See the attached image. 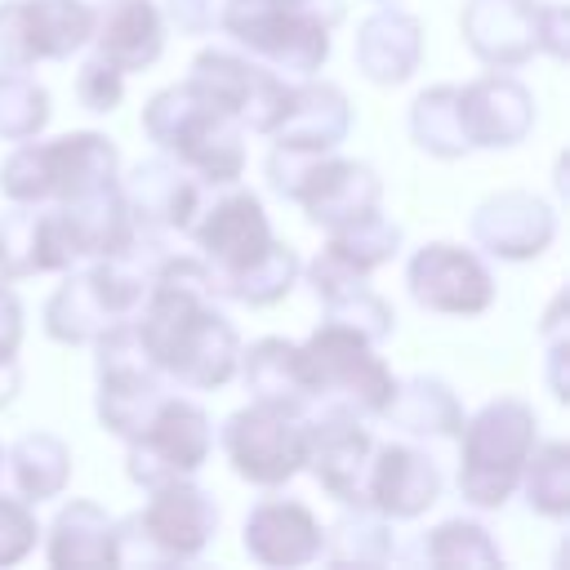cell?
Masks as SVG:
<instances>
[{
	"mask_svg": "<svg viewBox=\"0 0 570 570\" xmlns=\"http://www.w3.org/2000/svg\"><path fill=\"white\" fill-rule=\"evenodd\" d=\"M218 534V503L191 476L151 485L142 512L116 521V566H183Z\"/></svg>",
	"mask_w": 570,
	"mask_h": 570,
	"instance_id": "52a82bcc",
	"label": "cell"
},
{
	"mask_svg": "<svg viewBox=\"0 0 570 570\" xmlns=\"http://www.w3.org/2000/svg\"><path fill=\"white\" fill-rule=\"evenodd\" d=\"M548 0H468L459 13L463 45L490 71H512L543 53Z\"/></svg>",
	"mask_w": 570,
	"mask_h": 570,
	"instance_id": "ac0fdd59",
	"label": "cell"
},
{
	"mask_svg": "<svg viewBox=\"0 0 570 570\" xmlns=\"http://www.w3.org/2000/svg\"><path fill=\"white\" fill-rule=\"evenodd\" d=\"M76 98H80V107H85V111H98V116L116 111V107H120V98H125V71H120V67H111L102 53L85 58V62H80V71H76Z\"/></svg>",
	"mask_w": 570,
	"mask_h": 570,
	"instance_id": "ab89813d",
	"label": "cell"
},
{
	"mask_svg": "<svg viewBox=\"0 0 570 570\" xmlns=\"http://www.w3.org/2000/svg\"><path fill=\"white\" fill-rule=\"evenodd\" d=\"M356 71L374 85H401L419 71L423 58V27L414 13L383 4L374 9L361 27H356V45H352Z\"/></svg>",
	"mask_w": 570,
	"mask_h": 570,
	"instance_id": "4316f807",
	"label": "cell"
},
{
	"mask_svg": "<svg viewBox=\"0 0 570 570\" xmlns=\"http://www.w3.org/2000/svg\"><path fill=\"white\" fill-rule=\"evenodd\" d=\"M45 557L53 570H102L116 566V517L94 499H71L49 525Z\"/></svg>",
	"mask_w": 570,
	"mask_h": 570,
	"instance_id": "83f0119b",
	"label": "cell"
},
{
	"mask_svg": "<svg viewBox=\"0 0 570 570\" xmlns=\"http://www.w3.org/2000/svg\"><path fill=\"white\" fill-rule=\"evenodd\" d=\"M76 254L53 205H18L0 214V281H27L40 272H67Z\"/></svg>",
	"mask_w": 570,
	"mask_h": 570,
	"instance_id": "603a6c76",
	"label": "cell"
},
{
	"mask_svg": "<svg viewBox=\"0 0 570 570\" xmlns=\"http://www.w3.org/2000/svg\"><path fill=\"white\" fill-rule=\"evenodd\" d=\"M142 129L169 160H178L209 187H227L245 174L240 120L209 102L191 80L151 94L142 107Z\"/></svg>",
	"mask_w": 570,
	"mask_h": 570,
	"instance_id": "7a4b0ae2",
	"label": "cell"
},
{
	"mask_svg": "<svg viewBox=\"0 0 570 570\" xmlns=\"http://www.w3.org/2000/svg\"><path fill=\"white\" fill-rule=\"evenodd\" d=\"M129 454H125V468H129V481L151 490V485H165V481H178V476H191L209 450H214V423L209 414L187 401V396H160V405L151 410V419L142 423L138 436L125 441Z\"/></svg>",
	"mask_w": 570,
	"mask_h": 570,
	"instance_id": "8fae6325",
	"label": "cell"
},
{
	"mask_svg": "<svg viewBox=\"0 0 570 570\" xmlns=\"http://www.w3.org/2000/svg\"><path fill=\"white\" fill-rule=\"evenodd\" d=\"M49 94L27 71H0V142L40 138L49 125Z\"/></svg>",
	"mask_w": 570,
	"mask_h": 570,
	"instance_id": "74e56055",
	"label": "cell"
},
{
	"mask_svg": "<svg viewBox=\"0 0 570 570\" xmlns=\"http://www.w3.org/2000/svg\"><path fill=\"white\" fill-rule=\"evenodd\" d=\"M517 490H525L530 512H539L548 521H566L570 517V445L566 441H534Z\"/></svg>",
	"mask_w": 570,
	"mask_h": 570,
	"instance_id": "8d00e7d4",
	"label": "cell"
},
{
	"mask_svg": "<svg viewBox=\"0 0 570 570\" xmlns=\"http://www.w3.org/2000/svg\"><path fill=\"white\" fill-rule=\"evenodd\" d=\"M187 236L196 240L200 263L209 267L218 298H223V289H227L240 272H249V267L276 245L272 223H267V214H263V200H258L254 191L236 187V183H227L223 196H209V200H205V209L196 214V223H191Z\"/></svg>",
	"mask_w": 570,
	"mask_h": 570,
	"instance_id": "7c38bea8",
	"label": "cell"
},
{
	"mask_svg": "<svg viewBox=\"0 0 570 570\" xmlns=\"http://www.w3.org/2000/svg\"><path fill=\"white\" fill-rule=\"evenodd\" d=\"M120 178V151L98 129H76L49 142H18L0 165V191L18 205H67Z\"/></svg>",
	"mask_w": 570,
	"mask_h": 570,
	"instance_id": "277c9868",
	"label": "cell"
},
{
	"mask_svg": "<svg viewBox=\"0 0 570 570\" xmlns=\"http://www.w3.org/2000/svg\"><path fill=\"white\" fill-rule=\"evenodd\" d=\"M298 379L307 392V410L334 405L352 410L361 419H379L396 379L387 361L374 352V343L338 321H321L303 343H298Z\"/></svg>",
	"mask_w": 570,
	"mask_h": 570,
	"instance_id": "8992f818",
	"label": "cell"
},
{
	"mask_svg": "<svg viewBox=\"0 0 570 570\" xmlns=\"http://www.w3.org/2000/svg\"><path fill=\"white\" fill-rule=\"evenodd\" d=\"M18 387H22V370H18V356H0V410H9V405H13Z\"/></svg>",
	"mask_w": 570,
	"mask_h": 570,
	"instance_id": "bcb514c9",
	"label": "cell"
},
{
	"mask_svg": "<svg viewBox=\"0 0 570 570\" xmlns=\"http://www.w3.org/2000/svg\"><path fill=\"white\" fill-rule=\"evenodd\" d=\"M223 4L227 0H165V22H174L187 36H209L223 27Z\"/></svg>",
	"mask_w": 570,
	"mask_h": 570,
	"instance_id": "b9f144b4",
	"label": "cell"
},
{
	"mask_svg": "<svg viewBox=\"0 0 570 570\" xmlns=\"http://www.w3.org/2000/svg\"><path fill=\"white\" fill-rule=\"evenodd\" d=\"M298 272H303L298 254H294L285 240H276L249 272H240V276L223 289V298H236V303H245V307H272V303H281V298L294 289Z\"/></svg>",
	"mask_w": 570,
	"mask_h": 570,
	"instance_id": "f35d334b",
	"label": "cell"
},
{
	"mask_svg": "<svg viewBox=\"0 0 570 570\" xmlns=\"http://www.w3.org/2000/svg\"><path fill=\"white\" fill-rule=\"evenodd\" d=\"M187 80L227 116H236L245 134H272L289 102V80L281 71L232 49H200Z\"/></svg>",
	"mask_w": 570,
	"mask_h": 570,
	"instance_id": "5bb4252c",
	"label": "cell"
},
{
	"mask_svg": "<svg viewBox=\"0 0 570 570\" xmlns=\"http://www.w3.org/2000/svg\"><path fill=\"white\" fill-rule=\"evenodd\" d=\"M543 343H548V383L557 392V401H566V379H561V361H566V294L552 298L548 316H543Z\"/></svg>",
	"mask_w": 570,
	"mask_h": 570,
	"instance_id": "7bdbcfd3",
	"label": "cell"
},
{
	"mask_svg": "<svg viewBox=\"0 0 570 570\" xmlns=\"http://www.w3.org/2000/svg\"><path fill=\"white\" fill-rule=\"evenodd\" d=\"M347 129H352L347 94L330 80L298 76V85H289L285 116L267 138H276V147H289V151H338Z\"/></svg>",
	"mask_w": 570,
	"mask_h": 570,
	"instance_id": "cb8c5ba5",
	"label": "cell"
},
{
	"mask_svg": "<svg viewBox=\"0 0 570 570\" xmlns=\"http://www.w3.org/2000/svg\"><path fill=\"white\" fill-rule=\"evenodd\" d=\"M22 347V303L9 281H0V356H18Z\"/></svg>",
	"mask_w": 570,
	"mask_h": 570,
	"instance_id": "ee69618b",
	"label": "cell"
},
{
	"mask_svg": "<svg viewBox=\"0 0 570 570\" xmlns=\"http://www.w3.org/2000/svg\"><path fill=\"white\" fill-rule=\"evenodd\" d=\"M36 539H40L36 503L0 494V566H18L36 548Z\"/></svg>",
	"mask_w": 570,
	"mask_h": 570,
	"instance_id": "60d3db41",
	"label": "cell"
},
{
	"mask_svg": "<svg viewBox=\"0 0 570 570\" xmlns=\"http://www.w3.org/2000/svg\"><path fill=\"white\" fill-rule=\"evenodd\" d=\"M410 138L436 160H459L472 151L459 111V85H432L410 102Z\"/></svg>",
	"mask_w": 570,
	"mask_h": 570,
	"instance_id": "d6a6232c",
	"label": "cell"
},
{
	"mask_svg": "<svg viewBox=\"0 0 570 570\" xmlns=\"http://www.w3.org/2000/svg\"><path fill=\"white\" fill-rule=\"evenodd\" d=\"M338 18L343 0H227L218 31L281 76H316Z\"/></svg>",
	"mask_w": 570,
	"mask_h": 570,
	"instance_id": "3957f363",
	"label": "cell"
},
{
	"mask_svg": "<svg viewBox=\"0 0 570 570\" xmlns=\"http://www.w3.org/2000/svg\"><path fill=\"white\" fill-rule=\"evenodd\" d=\"M543 53H552V58L570 53V13L557 0H548V13H543Z\"/></svg>",
	"mask_w": 570,
	"mask_h": 570,
	"instance_id": "f6af8a7d",
	"label": "cell"
},
{
	"mask_svg": "<svg viewBox=\"0 0 570 570\" xmlns=\"http://www.w3.org/2000/svg\"><path fill=\"white\" fill-rule=\"evenodd\" d=\"M120 183V196L129 205V218L142 236L169 240V236H187L196 214L205 209V200L214 196V187L205 178H196L191 169H183L178 160H169L165 151L151 160H138Z\"/></svg>",
	"mask_w": 570,
	"mask_h": 570,
	"instance_id": "9a60e30c",
	"label": "cell"
},
{
	"mask_svg": "<svg viewBox=\"0 0 570 570\" xmlns=\"http://www.w3.org/2000/svg\"><path fill=\"white\" fill-rule=\"evenodd\" d=\"M459 111H463V134L472 151L517 147L534 129V98L508 71H490V76L459 85Z\"/></svg>",
	"mask_w": 570,
	"mask_h": 570,
	"instance_id": "7402d4cb",
	"label": "cell"
},
{
	"mask_svg": "<svg viewBox=\"0 0 570 570\" xmlns=\"http://www.w3.org/2000/svg\"><path fill=\"white\" fill-rule=\"evenodd\" d=\"M374 445L379 441L370 436L361 414L334 410V405L307 410V463L303 468L343 508H365V476H370Z\"/></svg>",
	"mask_w": 570,
	"mask_h": 570,
	"instance_id": "e0dca14e",
	"label": "cell"
},
{
	"mask_svg": "<svg viewBox=\"0 0 570 570\" xmlns=\"http://www.w3.org/2000/svg\"><path fill=\"white\" fill-rule=\"evenodd\" d=\"M267 183L281 200L303 205L312 227H343L383 200V183L365 160H347L334 151H289L272 147Z\"/></svg>",
	"mask_w": 570,
	"mask_h": 570,
	"instance_id": "ba28073f",
	"label": "cell"
},
{
	"mask_svg": "<svg viewBox=\"0 0 570 570\" xmlns=\"http://www.w3.org/2000/svg\"><path fill=\"white\" fill-rule=\"evenodd\" d=\"M414 557L428 566H441V570H499L503 566L494 534L468 517H454V521H441L436 530H428L414 543Z\"/></svg>",
	"mask_w": 570,
	"mask_h": 570,
	"instance_id": "836d02e7",
	"label": "cell"
},
{
	"mask_svg": "<svg viewBox=\"0 0 570 570\" xmlns=\"http://www.w3.org/2000/svg\"><path fill=\"white\" fill-rule=\"evenodd\" d=\"M94 36V4L85 0H4L0 4V71L62 62Z\"/></svg>",
	"mask_w": 570,
	"mask_h": 570,
	"instance_id": "4fadbf2b",
	"label": "cell"
},
{
	"mask_svg": "<svg viewBox=\"0 0 570 570\" xmlns=\"http://www.w3.org/2000/svg\"><path fill=\"white\" fill-rule=\"evenodd\" d=\"M379 419H387L405 436H432V441H441V436H459L463 405H459V396H454V387L445 379H436V374H410V379H396V387H392V396H387V405H383Z\"/></svg>",
	"mask_w": 570,
	"mask_h": 570,
	"instance_id": "f546056e",
	"label": "cell"
},
{
	"mask_svg": "<svg viewBox=\"0 0 570 570\" xmlns=\"http://www.w3.org/2000/svg\"><path fill=\"white\" fill-rule=\"evenodd\" d=\"M0 472H4V445H0Z\"/></svg>",
	"mask_w": 570,
	"mask_h": 570,
	"instance_id": "7dc6e473",
	"label": "cell"
},
{
	"mask_svg": "<svg viewBox=\"0 0 570 570\" xmlns=\"http://www.w3.org/2000/svg\"><path fill=\"white\" fill-rule=\"evenodd\" d=\"M142 347L165 379L191 392H214L236 379L240 338L218 307L214 276L191 254H165L151 276V289L134 316Z\"/></svg>",
	"mask_w": 570,
	"mask_h": 570,
	"instance_id": "6da1fadb",
	"label": "cell"
},
{
	"mask_svg": "<svg viewBox=\"0 0 570 570\" xmlns=\"http://www.w3.org/2000/svg\"><path fill=\"white\" fill-rule=\"evenodd\" d=\"M236 374L245 379V392L254 401L267 405H289V410H307V392L298 379V343L289 338H254L249 347H240Z\"/></svg>",
	"mask_w": 570,
	"mask_h": 570,
	"instance_id": "4dcf8cb0",
	"label": "cell"
},
{
	"mask_svg": "<svg viewBox=\"0 0 570 570\" xmlns=\"http://www.w3.org/2000/svg\"><path fill=\"white\" fill-rule=\"evenodd\" d=\"M463 450H459V494L463 503L494 512L503 508L517 485L521 468L539 441V419L521 396H494L485 401L472 419L459 428Z\"/></svg>",
	"mask_w": 570,
	"mask_h": 570,
	"instance_id": "5b68a950",
	"label": "cell"
},
{
	"mask_svg": "<svg viewBox=\"0 0 570 570\" xmlns=\"http://www.w3.org/2000/svg\"><path fill=\"white\" fill-rule=\"evenodd\" d=\"M94 374H98V423L129 441L142 432V423L151 419V410L165 396V374L151 361V352L138 338L134 321H116L107 334L94 338Z\"/></svg>",
	"mask_w": 570,
	"mask_h": 570,
	"instance_id": "30bf717a",
	"label": "cell"
},
{
	"mask_svg": "<svg viewBox=\"0 0 570 570\" xmlns=\"http://www.w3.org/2000/svg\"><path fill=\"white\" fill-rule=\"evenodd\" d=\"M441 499V468L432 454L405 441L374 445L370 476H365V508L387 521H414Z\"/></svg>",
	"mask_w": 570,
	"mask_h": 570,
	"instance_id": "ffe728a7",
	"label": "cell"
},
{
	"mask_svg": "<svg viewBox=\"0 0 570 570\" xmlns=\"http://www.w3.org/2000/svg\"><path fill=\"white\" fill-rule=\"evenodd\" d=\"M321 557L330 566H387L396 557L392 521L379 517L374 508H347L330 530Z\"/></svg>",
	"mask_w": 570,
	"mask_h": 570,
	"instance_id": "e575fe53",
	"label": "cell"
},
{
	"mask_svg": "<svg viewBox=\"0 0 570 570\" xmlns=\"http://www.w3.org/2000/svg\"><path fill=\"white\" fill-rule=\"evenodd\" d=\"M472 245L503 263H530L557 240V209L534 191H494L472 209Z\"/></svg>",
	"mask_w": 570,
	"mask_h": 570,
	"instance_id": "d6986e66",
	"label": "cell"
},
{
	"mask_svg": "<svg viewBox=\"0 0 570 570\" xmlns=\"http://www.w3.org/2000/svg\"><path fill=\"white\" fill-rule=\"evenodd\" d=\"M307 285L316 294V303L325 307V321H338V325H352L361 330L370 343H383L392 330H396V312L392 303L370 285L365 272H352L343 263H334L325 249L307 263Z\"/></svg>",
	"mask_w": 570,
	"mask_h": 570,
	"instance_id": "d4e9b609",
	"label": "cell"
},
{
	"mask_svg": "<svg viewBox=\"0 0 570 570\" xmlns=\"http://www.w3.org/2000/svg\"><path fill=\"white\" fill-rule=\"evenodd\" d=\"M218 441L240 481L258 490H276L294 481L307 463V410L249 401L236 414H227Z\"/></svg>",
	"mask_w": 570,
	"mask_h": 570,
	"instance_id": "9c48e42d",
	"label": "cell"
},
{
	"mask_svg": "<svg viewBox=\"0 0 570 570\" xmlns=\"http://www.w3.org/2000/svg\"><path fill=\"white\" fill-rule=\"evenodd\" d=\"M325 254L352 272H365L374 276L379 267H387L396 254H401V227L392 218H383L379 209L343 223V227H330L325 232Z\"/></svg>",
	"mask_w": 570,
	"mask_h": 570,
	"instance_id": "d590c367",
	"label": "cell"
},
{
	"mask_svg": "<svg viewBox=\"0 0 570 570\" xmlns=\"http://www.w3.org/2000/svg\"><path fill=\"white\" fill-rule=\"evenodd\" d=\"M4 468H9V481H13L18 499L45 503V499H58L67 490V481H71V450L53 432H22L4 450Z\"/></svg>",
	"mask_w": 570,
	"mask_h": 570,
	"instance_id": "1f68e13d",
	"label": "cell"
},
{
	"mask_svg": "<svg viewBox=\"0 0 570 570\" xmlns=\"http://www.w3.org/2000/svg\"><path fill=\"white\" fill-rule=\"evenodd\" d=\"M410 298L436 316H481L494 303V276L476 249L432 240L405 263Z\"/></svg>",
	"mask_w": 570,
	"mask_h": 570,
	"instance_id": "2e32d148",
	"label": "cell"
},
{
	"mask_svg": "<svg viewBox=\"0 0 570 570\" xmlns=\"http://www.w3.org/2000/svg\"><path fill=\"white\" fill-rule=\"evenodd\" d=\"M58 218H62V232L76 249V263L85 258H107L116 249H125L134 240V218H129V205L120 196V183H107L80 200H67V205H53Z\"/></svg>",
	"mask_w": 570,
	"mask_h": 570,
	"instance_id": "f1b7e54d",
	"label": "cell"
},
{
	"mask_svg": "<svg viewBox=\"0 0 570 570\" xmlns=\"http://www.w3.org/2000/svg\"><path fill=\"white\" fill-rule=\"evenodd\" d=\"M240 543L249 561L272 570H294V566L321 561L325 525L298 499H258L240 525Z\"/></svg>",
	"mask_w": 570,
	"mask_h": 570,
	"instance_id": "44dd1931",
	"label": "cell"
},
{
	"mask_svg": "<svg viewBox=\"0 0 570 570\" xmlns=\"http://www.w3.org/2000/svg\"><path fill=\"white\" fill-rule=\"evenodd\" d=\"M89 45L125 76L147 71L165 53V13L156 0H102L94 9Z\"/></svg>",
	"mask_w": 570,
	"mask_h": 570,
	"instance_id": "484cf974",
	"label": "cell"
}]
</instances>
